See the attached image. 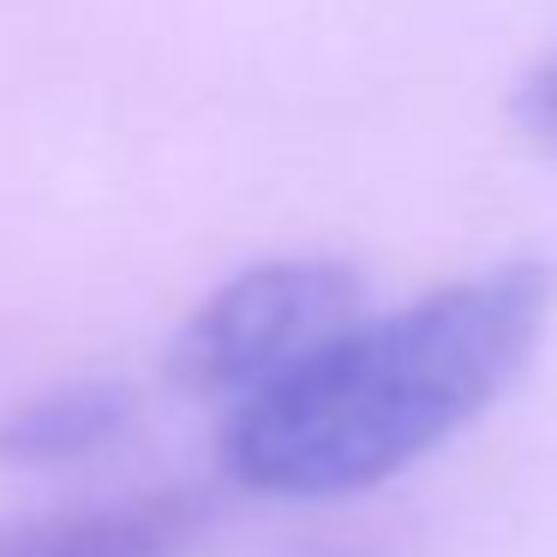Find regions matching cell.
Returning <instances> with one entry per match:
<instances>
[{"mask_svg": "<svg viewBox=\"0 0 557 557\" xmlns=\"http://www.w3.org/2000/svg\"><path fill=\"white\" fill-rule=\"evenodd\" d=\"M360 318V276L330 258H276L222 282L174 336L169 377L193 396H252Z\"/></svg>", "mask_w": 557, "mask_h": 557, "instance_id": "obj_2", "label": "cell"}, {"mask_svg": "<svg viewBox=\"0 0 557 557\" xmlns=\"http://www.w3.org/2000/svg\"><path fill=\"white\" fill-rule=\"evenodd\" d=\"M516 126L528 133L533 150H545L557 162V54L540 73H528V85L516 90Z\"/></svg>", "mask_w": 557, "mask_h": 557, "instance_id": "obj_5", "label": "cell"}, {"mask_svg": "<svg viewBox=\"0 0 557 557\" xmlns=\"http://www.w3.org/2000/svg\"><path fill=\"white\" fill-rule=\"evenodd\" d=\"M198 528H205L198 492H145L126 504L7 521L0 557H181Z\"/></svg>", "mask_w": 557, "mask_h": 557, "instance_id": "obj_3", "label": "cell"}, {"mask_svg": "<svg viewBox=\"0 0 557 557\" xmlns=\"http://www.w3.org/2000/svg\"><path fill=\"white\" fill-rule=\"evenodd\" d=\"M557 282L533 258L354 318L276 384L234 401L222 461L270 497H348L473 425L545 336Z\"/></svg>", "mask_w": 557, "mask_h": 557, "instance_id": "obj_1", "label": "cell"}, {"mask_svg": "<svg viewBox=\"0 0 557 557\" xmlns=\"http://www.w3.org/2000/svg\"><path fill=\"white\" fill-rule=\"evenodd\" d=\"M133 420V389L121 384H61L42 389V396L18 401L7 420H0V456L18 461V468H61L78 461L90 449L114 444Z\"/></svg>", "mask_w": 557, "mask_h": 557, "instance_id": "obj_4", "label": "cell"}]
</instances>
